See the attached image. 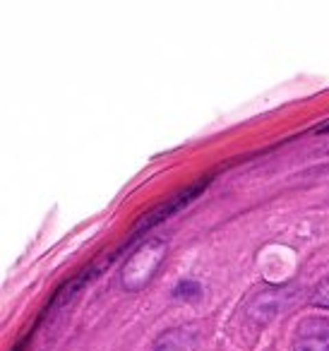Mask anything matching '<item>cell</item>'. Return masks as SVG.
Here are the masks:
<instances>
[{
  "label": "cell",
  "instance_id": "cell-1",
  "mask_svg": "<svg viewBox=\"0 0 329 351\" xmlns=\"http://www.w3.org/2000/svg\"><path fill=\"white\" fill-rule=\"evenodd\" d=\"M166 255V243L161 239H149L127 258V263L123 265L121 282L130 291H140L145 289V284L154 277L156 267L161 265Z\"/></svg>",
  "mask_w": 329,
  "mask_h": 351
},
{
  "label": "cell",
  "instance_id": "cell-2",
  "mask_svg": "<svg viewBox=\"0 0 329 351\" xmlns=\"http://www.w3.org/2000/svg\"><path fill=\"white\" fill-rule=\"evenodd\" d=\"M293 351H329V320L305 317L293 335Z\"/></svg>",
  "mask_w": 329,
  "mask_h": 351
},
{
  "label": "cell",
  "instance_id": "cell-3",
  "mask_svg": "<svg viewBox=\"0 0 329 351\" xmlns=\"http://www.w3.org/2000/svg\"><path fill=\"white\" fill-rule=\"evenodd\" d=\"M209 181H199L197 186H193V188H188V191H180L178 195H173L169 202H164V205H159L156 210H151V212H147L145 217H142L140 221H137V226H135V234H132V239H137V236H142L145 231H149L151 226H156L159 221H164L166 217H171V215H175V212L180 210L183 205H188L193 197H197L199 195V191H202L204 186H207Z\"/></svg>",
  "mask_w": 329,
  "mask_h": 351
},
{
  "label": "cell",
  "instance_id": "cell-4",
  "mask_svg": "<svg viewBox=\"0 0 329 351\" xmlns=\"http://www.w3.org/2000/svg\"><path fill=\"white\" fill-rule=\"evenodd\" d=\"M154 351H197V332L193 327H175L154 341Z\"/></svg>",
  "mask_w": 329,
  "mask_h": 351
},
{
  "label": "cell",
  "instance_id": "cell-5",
  "mask_svg": "<svg viewBox=\"0 0 329 351\" xmlns=\"http://www.w3.org/2000/svg\"><path fill=\"white\" fill-rule=\"evenodd\" d=\"M173 296H178V298H199V296H202V289H199L197 282H180L178 287H175Z\"/></svg>",
  "mask_w": 329,
  "mask_h": 351
},
{
  "label": "cell",
  "instance_id": "cell-6",
  "mask_svg": "<svg viewBox=\"0 0 329 351\" xmlns=\"http://www.w3.org/2000/svg\"><path fill=\"white\" fill-rule=\"evenodd\" d=\"M313 303L315 306L329 308V274L317 284V289L313 291Z\"/></svg>",
  "mask_w": 329,
  "mask_h": 351
}]
</instances>
